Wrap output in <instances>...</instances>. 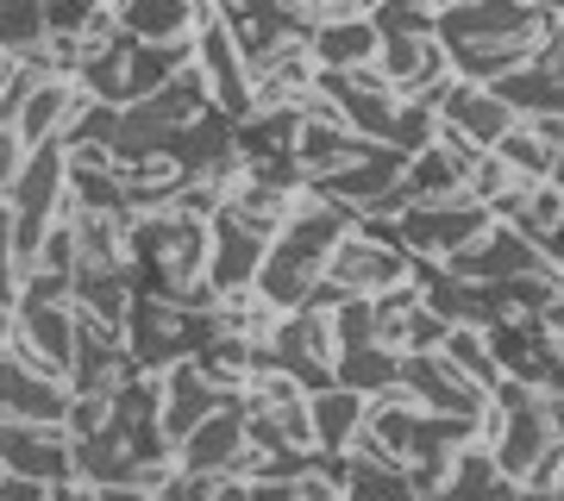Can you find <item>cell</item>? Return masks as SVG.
<instances>
[{"instance_id": "cell-24", "label": "cell", "mask_w": 564, "mask_h": 501, "mask_svg": "<svg viewBox=\"0 0 564 501\" xmlns=\"http://www.w3.org/2000/svg\"><path fill=\"white\" fill-rule=\"evenodd\" d=\"M545 395V421H552V433L564 439V389H540Z\"/></svg>"}, {"instance_id": "cell-10", "label": "cell", "mask_w": 564, "mask_h": 501, "mask_svg": "<svg viewBox=\"0 0 564 501\" xmlns=\"http://www.w3.org/2000/svg\"><path fill=\"white\" fill-rule=\"evenodd\" d=\"M226 401H232V395H226V389L207 377L195 358H182L176 370H163V426H170V439H176V445L188 439L214 407H226Z\"/></svg>"}, {"instance_id": "cell-25", "label": "cell", "mask_w": 564, "mask_h": 501, "mask_svg": "<svg viewBox=\"0 0 564 501\" xmlns=\"http://www.w3.org/2000/svg\"><path fill=\"white\" fill-rule=\"evenodd\" d=\"M113 7H132V0H113Z\"/></svg>"}, {"instance_id": "cell-7", "label": "cell", "mask_w": 564, "mask_h": 501, "mask_svg": "<svg viewBox=\"0 0 564 501\" xmlns=\"http://www.w3.org/2000/svg\"><path fill=\"white\" fill-rule=\"evenodd\" d=\"M0 395H7V421H69L76 382L63 370H39V363L7 358L0 363Z\"/></svg>"}, {"instance_id": "cell-5", "label": "cell", "mask_w": 564, "mask_h": 501, "mask_svg": "<svg viewBox=\"0 0 564 501\" xmlns=\"http://www.w3.org/2000/svg\"><path fill=\"white\" fill-rule=\"evenodd\" d=\"M540 258H545V244L533 239V232H521L514 220H502V214H496V226H489L484 239L445 258V270L477 276V282H508V276H521V270H533Z\"/></svg>"}, {"instance_id": "cell-3", "label": "cell", "mask_w": 564, "mask_h": 501, "mask_svg": "<svg viewBox=\"0 0 564 501\" xmlns=\"http://www.w3.org/2000/svg\"><path fill=\"white\" fill-rule=\"evenodd\" d=\"M496 226V207L477 195H452V200H414L402 214V244L414 258H452L464 244H477Z\"/></svg>"}, {"instance_id": "cell-16", "label": "cell", "mask_w": 564, "mask_h": 501, "mask_svg": "<svg viewBox=\"0 0 564 501\" xmlns=\"http://www.w3.org/2000/svg\"><path fill=\"white\" fill-rule=\"evenodd\" d=\"M364 421H370V395L351 389V382H333V389L314 395V426H321L326 451H351V439L364 433Z\"/></svg>"}, {"instance_id": "cell-26", "label": "cell", "mask_w": 564, "mask_h": 501, "mask_svg": "<svg viewBox=\"0 0 564 501\" xmlns=\"http://www.w3.org/2000/svg\"><path fill=\"white\" fill-rule=\"evenodd\" d=\"M314 7H326V0H314Z\"/></svg>"}, {"instance_id": "cell-8", "label": "cell", "mask_w": 564, "mask_h": 501, "mask_svg": "<svg viewBox=\"0 0 564 501\" xmlns=\"http://www.w3.org/2000/svg\"><path fill=\"white\" fill-rule=\"evenodd\" d=\"M383 69H389V81H395L402 95H440L445 81L458 76L440 32H402V39H383Z\"/></svg>"}, {"instance_id": "cell-15", "label": "cell", "mask_w": 564, "mask_h": 501, "mask_svg": "<svg viewBox=\"0 0 564 501\" xmlns=\"http://www.w3.org/2000/svg\"><path fill=\"white\" fill-rule=\"evenodd\" d=\"M7 320H20L25 333H32V345H39V351H51L63 370H76V295L25 301V307H13Z\"/></svg>"}, {"instance_id": "cell-23", "label": "cell", "mask_w": 564, "mask_h": 501, "mask_svg": "<svg viewBox=\"0 0 564 501\" xmlns=\"http://www.w3.org/2000/svg\"><path fill=\"white\" fill-rule=\"evenodd\" d=\"M521 182H527L521 170H514V163H508L502 151H496V144H489V151H484V163H477V176H470V195L496 207V200H502V195H514Z\"/></svg>"}, {"instance_id": "cell-1", "label": "cell", "mask_w": 564, "mask_h": 501, "mask_svg": "<svg viewBox=\"0 0 564 501\" xmlns=\"http://www.w3.org/2000/svg\"><path fill=\"white\" fill-rule=\"evenodd\" d=\"M408 276H414V251L408 244H389L377 232L351 226L339 239V251H333V263H326V282L314 288V301L321 307H339L345 295H377V288H395Z\"/></svg>"}, {"instance_id": "cell-9", "label": "cell", "mask_w": 564, "mask_h": 501, "mask_svg": "<svg viewBox=\"0 0 564 501\" xmlns=\"http://www.w3.org/2000/svg\"><path fill=\"white\" fill-rule=\"evenodd\" d=\"M440 113L452 126H464L477 144H502V132L521 120V113L502 100V88H496V81H470V76H452L440 88Z\"/></svg>"}, {"instance_id": "cell-20", "label": "cell", "mask_w": 564, "mask_h": 501, "mask_svg": "<svg viewBox=\"0 0 564 501\" xmlns=\"http://www.w3.org/2000/svg\"><path fill=\"white\" fill-rule=\"evenodd\" d=\"M514 226H521V232H533L540 244H552V232L564 226V182L558 176L527 182V200H521V214H514Z\"/></svg>"}, {"instance_id": "cell-19", "label": "cell", "mask_w": 564, "mask_h": 501, "mask_svg": "<svg viewBox=\"0 0 564 501\" xmlns=\"http://www.w3.org/2000/svg\"><path fill=\"white\" fill-rule=\"evenodd\" d=\"M339 382H351V389H364V395H383V389H395L402 382V351H389V345H345L339 351Z\"/></svg>"}, {"instance_id": "cell-4", "label": "cell", "mask_w": 564, "mask_h": 501, "mask_svg": "<svg viewBox=\"0 0 564 501\" xmlns=\"http://www.w3.org/2000/svg\"><path fill=\"white\" fill-rule=\"evenodd\" d=\"M402 389L421 401V407H440V414H484L489 395H496V389H484L470 370H458L445 351H408Z\"/></svg>"}, {"instance_id": "cell-13", "label": "cell", "mask_w": 564, "mask_h": 501, "mask_svg": "<svg viewBox=\"0 0 564 501\" xmlns=\"http://www.w3.org/2000/svg\"><path fill=\"white\" fill-rule=\"evenodd\" d=\"M402 176H408V151H402V144H377L364 163H351V170H339V176H326L321 188L364 214V207H377V200H383Z\"/></svg>"}, {"instance_id": "cell-6", "label": "cell", "mask_w": 564, "mask_h": 501, "mask_svg": "<svg viewBox=\"0 0 564 501\" xmlns=\"http://www.w3.org/2000/svg\"><path fill=\"white\" fill-rule=\"evenodd\" d=\"M95 100H101V95H95L82 76H44L39 88H32V100H25V113H20L13 126L25 132V144H32V151H39V144H63L69 132H76L82 113L95 107Z\"/></svg>"}, {"instance_id": "cell-11", "label": "cell", "mask_w": 564, "mask_h": 501, "mask_svg": "<svg viewBox=\"0 0 564 501\" xmlns=\"http://www.w3.org/2000/svg\"><path fill=\"white\" fill-rule=\"evenodd\" d=\"M377 144L383 139H370V132H358V126L307 120L302 139H295V163H302L307 182H326V176H339V170H351V163H364Z\"/></svg>"}, {"instance_id": "cell-2", "label": "cell", "mask_w": 564, "mask_h": 501, "mask_svg": "<svg viewBox=\"0 0 564 501\" xmlns=\"http://www.w3.org/2000/svg\"><path fill=\"white\" fill-rule=\"evenodd\" d=\"M276 363L289 370V377L302 382L307 395H321V389H333L339 382V320H333V307H321V301H307V307H289L276 326Z\"/></svg>"}, {"instance_id": "cell-22", "label": "cell", "mask_w": 564, "mask_h": 501, "mask_svg": "<svg viewBox=\"0 0 564 501\" xmlns=\"http://www.w3.org/2000/svg\"><path fill=\"white\" fill-rule=\"evenodd\" d=\"M496 151H502V157L514 163V170H521L527 182H540V176H552V170H558V151H552V144H545V139H540V132H533L527 120H514V126H508Z\"/></svg>"}, {"instance_id": "cell-18", "label": "cell", "mask_w": 564, "mask_h": 501, "mask_svg": "<svg viewBox=\"0 0 564 501\" xmlns=\"http://www.w3.org/2000/svg\"><path fill=\"white\" fill-rule=\"evenodd\" d=\"M452 495H521V482L502 470L496 445L470 439V445H458V458H452Z\"/></svg>"}, {"instance_id": "cell-14", "label": "cell", "mask_w": 564, "mask_h": 501, "mask_svg": "<svg viewBox=\"0 0 564 501\" xmlns=\"http://www.w3.org/2000/svg\"><path fill=\"white\" fill-rule=\"evenodd\" d=\"M314 57H321V69H358V63H377L383 57V25L370 20V13L321 20V32H314Z\"/></svg>"}, {"instance_id": "cell-12", "label": "cell", "mask_w": 564, "mask_h": 501, "mask_svg": "<svg viewBox=\"0 0 564 501\" xmlns=\"http://www.w3.org/2000/svg\"><path fill=\"white\" fill-rule=\"evenodd\" d=\"M263 258H270V239L263 232H251L245 220H232V214H214V282L220 288H251V282L263 276Z\"/></svg>"}, {"instance_id": "cell-17", "label": "cell", "mask_w": 564, "mask_h": 501, "mask_svg": "<svg viewBox=\"0 0 564 501\" xmlns=\"http://www.w3.org/2000/svg\"><path fill=\"white\" fill-rule=\"evenodd\" d=\"M440 351L458 363V370H470L484 389H502V382H508V363H502V351H496V339H489V326L452 320V333H445Z\"/></svg>"}, {"instance_id": "cell-21", "label": "cell", "mask_w": 564, "mask_h": 501, "mask_svg": "<svg viewBox=\"0 0 564 501\" xmlns=\"http://www.w3.org/2000/svg\"><path fill=\"white\" fill-rule=\"evenodd\" d=\"M44 39H51L44 0H0V51H39Z\"/></svg>"}]
</instances>
